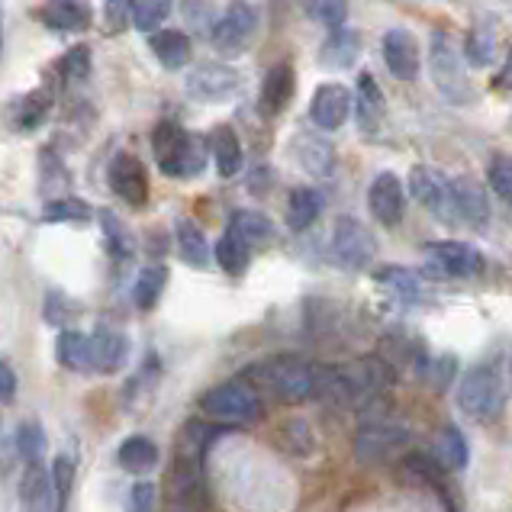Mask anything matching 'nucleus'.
I'll list each match as a JSON object with an SVG mask.
<instances>
[{"label": "nucleus", "instance_id": "obj_1", "mask_svg": "<svg viewBox=\"0 0 512 512\" xmlns=\"http://www.w3.org/2000/svg\"><path fill=\"white\" fill-rule=\"evenodd\" d=\"M326 374L329 368L303 361V358H268L248 371V377H252L258 387H265L271 397H277L281 403L319 400L326 387Z\"/></svg>", "mask_w": 512, "mask_h": 512}, {"label": "nucleus", "instance_id": "obj_2", "mask_svg": "<svg viewBox=\"0 0 512 512\" xmlns=\"http://www.w3.org/2000/svg\"><path fill=\"white\" fill-rule=\"evenodd\" d=\"M152 152L158 168L168 178H197L207 168V145H203V139L187 133L174 120H162L152 129Z\"/></svg>", "mask_w": 512, "mask_h": 512}, {"label": "nucleus", "instance_id": "obj_3", "mask_svg": "<svg viewBox=\"0 0 512 512\" xmlns=\"http://www.w3.org/2000/svg\"><path fill=\"white\" fill-rule=\"evenodd\" d=\"M429 68H432V81L438 87V94H442L448 104H467V100H471L474 84H471V78H467L464 55L458 49V42L448 33L432 36Z\"/></svg>", "mask_w": 512, "mask_h": 512}, {"label": "nucleus", "instance_id": "obj_4", "mask_svg": "<svg viewBox=\"0 0 512 512\" xmlns=\"http://www.w3.org/2000/svg\"><path fill=\"white\" fill-rule=\"evenodd\" d=\"M458 403L477 422H490L500 416V409L506 403V387L500 371L490 368V364H480V368L467 371L458 387Z\"/></svg>", "mask_w": 512, "mask_h": 512}, {"label": "nucleus", "instance_id": "obj_5", "mask_svg": "<svg viewBox=\"0 0 512 512\" xmlns=\"http://www.w3.org/2000/svg\"><path fill=\"white\" fill-rule=\"evenodd\" d=\"M329 255L339 268L358 274L374 261L377 255V239L374 232L355 216H339L332 229V242H329Z\"/></svg>", "mask_w": 512, "mask_h": 512}, {"label": "nucleus", "instance_id": "obj_6", "mask_svg": "<svg viewBox=\"0 0 512 512\" xmlns=\"http://www.w3.org/2000/svg\"><path fill=\"white\" fill-rule=\"evenodd\" d=\"M200 409L210 419H223V422H255L261 416V400L258 393L242 384V380H229V384H219L207 390L200 397Z\"/></svg>", "mask_w": 512, "mask_h": 512}, {"label": "nucleus", "instance_id": "obj_7", "mask_svg": "<svg viewBox=\"0 0 512 512\" xmlns=\"http://www.w3.org/2000/svg\"><path fill=\"white\" fill-rule=\"evenodd\" d=\"M255 23H258L255 7L248 0H232L223 17L210 29V46L226 58L242 55L248 49V39L255 33Z\"/></svg>", "mask_w": 512, "mask_h": 512}, {"label": "nucleus", "instance_id": "obj_8", "mask_svg": "<svg viewBox=\"0 0 512 512\" xmlns=\"http://www.w3.org/2000/svg\"><path fill=\"white\" fill-rule=\"evenodd\" d=\"M426 271L432 277H477L484 271V255L467 242H429L426 245Z\"/></svg>", "mask_w": 512, "mask_h": 512}, {"label": "nucleus", "instance_id": "obj_9", "mask_svg": "<svg viewBox=\"0 0 512 512\" xmlns=\"http://www.w3.org/2000/svg\"><path fill=\"white\" fill-rule=\"evenodd\" d=\"M239 71L229 68V65H219V62H207L194 68L187 75V94L190 100H197V104H226V100L236 97L239 91Z\"/></svg>", "mask_w": 512, "mask_h": 512}, {"label": "nucleus", "instance_id": "obj_10", "mask_svg": "<svg viewBox=\"0 0 512 512\" xmlns=\"http://www.w3.org/2000/svg\"><path fill=\"white\" fill-rule=\"evenodd\" d=\"M409 190H413V197L435 219H445V223L458 219L455 216V203H451V181L445 178L442 171H435L429 165H416L413 171H409Z\"/></svg>", "mask_w": 512, "mask_h": 512}, {"label": "nucleus", "instance_id": "obj_11", "mask_svg": "<svg viewBox=\"0 0 512 512\" xmlns=\"http://www.w3.org/2000/svg\"><path fill=\"white\" fill-rule=\"evenodd\" d=\"M409 432L393 422H368L361 426L355 438V458L361 464H384L390 455H397L400 448H406Z\"/></svg>", "mask_w": 512, "mask_h": 512}, {"label": "nucleus", "instance_id": "obj_12", "mask_svg": "<svg viewBox=\"0 0 512 512\" xmlns=\"http://www.w3.org/2000/svg\"><path fill=\"white\" fill-rule=\"evenodd\" d=\"M107 178H110L113 194L120 197L123 203H129V207L139 210V207L149 203V174H145V165L139 162L136 155H129V152L116 155L110 162Z\"/></svg>", "mask_w": 512, "mask_h": 512}, {"label": "nucleus", "instance_id": "obj_13", "mask_svg": "<svg viewBox=\"0 0 512 512\" xmlns=\"http://www.w3.org/2000/svg\"><path fill=\"white\" fill-rule=\"evenodd\" d=\"M351 107H355V100H351L345 84H319L310 100V120L323 133H335L348 123Z\"/></svg>", "mask_w": 512, "mask_h": 512}, {"label": "nucleus", "instance_id": "obj_14", "mask_svg": "<svg viewBox=\"0 0 512 512\" xmlns=\"http://www.w3.org/2000/svg\"><path fill=\"white\" fill-rule=\"evenodd\" d=\"M368 207L380 226H400L406 213V190L393 171H380L368 190Z\"/></svg>", "mask_w": 512, "mask_h": 512}, {"label": "nucleus", "instance_id": "obj_15", "mask_svg": "<svg viewBox=\"0 0 512 512\" xmlns=\"http://www.w3.org/2000/svg\"><path fill=\"white\" fill-rule=\"evenodd\" d=\"M91 345V371L97 374H116L126 368L129 361V339L123 332H116L110 326H100L94 335H87Z\"/></svg>", "mask_w": 512, "mask_h": 512}, {"label": "nucleus", "instance_id": "obj_16", "mask_svg": "<svg viewBox=\"0 0 512 512\" xmlns=\"http://www.w3.org/2000/svg\"><path fill=\"white\" fill-rule=\"evenodd\" d=\"M384 62L397 81L419 78V42L409 29H390V33H384Z\"/></svg>", "mask_w": 512, "mask_h": 512}, {"label": "nucleus", "instance_id": "obj_17", "mask_svg": "<svg viewBox=\"0 0 512 512\" xmlns=\"http://www.w3.org/2000/svg\"><path fill=\"white\" fill-rule=\"evenodd\" d=\"M20 506L23 512H58L52 477L42 467V461L26 464V471L20 477Z\"/></svg>", "mask_w": 512, "mask_h": 512}, {"label": "nucleus", "instance_id": "obj_18", "mask_svg": "<svg viewBox=\"0 0 512 512\" xmlns=\"http://www.w3.org/2000/svg\"><path fill=\"white\" fill-rule=\"evenodd\" d=\"M358 55H361V36L348 26H335L329 29L323 49H319V65L326 71H345L358 62Z\"/></svg>", "mask_w": 512, "mask_h": 512}, {"label": "nucleus", "instance_id": "obj_19", "mask_svg": "<svg viewBox=\"0 0 512 512\" xmlns=\"http://www.w3.org/2000/svg\"><path fill=\"white\" fill-rule=\"evenodd\" d=\"M94 10L84 0H46V7L39 10V20L55 33H81L91 26Z\"/></svg>", "mask_w": 512, "mask_h": 512}, {"label": "nucleus", "instance_id": "obj_20", "mask_svg": "<svg viewBox=\"0 0 512 512\" xmlns=\"http://www.w3.org/2000/svg\"><path fill=\"white\" fill-rule=\"evenodd\" d=\"M451 203H455V216L471 226H484L490 216L487 190L474 178H455L451 181Z\"/></svg>", "mask_w": 512, "mask_h": 512}, {"label": "nucleus", "instance_id": "obj_21", "mask_svg": "<svg viewBox=\"0 0 512 512\" xmlns=\"http://www.w3.org/2000/svg\"><path fill=\"white\" fill-rule=\"evenodd\" d=\"M294 91H297V71L290 62H277L268 75H265V84H261V110L277 116L284 113L287 104L294 100Z\"/></svg>", "mask_w": 512, "mask_h": 512}, {"label": "nucleus", "instance_id": "obj_22", "mask_svg": "<svg viewBox=\"0 0 512 512\" xmlns=\"http://www.w3.org/2000/svg\"><path fill=\"white\" fill-rule=\"evenodd\" d=\"M294 158L306 174H316V178H326L335 168V149L332 142L313 133H297L294 136Z\"/></svg>", "mask_w": 512, "mask_h": 512}, {"label": "nucleus", "instance_id": "obj_23", "mask_svg": "<svg viewBox=\"0 0 512 512\" xmlns=\"http://www.w3.org/2000/svg\"><path fill=\"white\" fill-rule=\"evenodd\" d=\"M384 116H387L384 91L377 87L371 71H361V78H358V123H361V133H377V129L384 126Z\"/></svg>", "mask_w": 512, "mask_h": 512}, {"label": "nucleus", "instance_id": "obj_24", "mask_svg": "<svg viewBox=\"0 0 512 512\" xmlns=\"http://www.w3.org/2000/svg\"><path fill=\"white\" fill-rule=\"evenodd\" d=\"M210 152H213V165L219 171V178H236L242 171V142L239 133L232 126H216L210 133Z\"/></svg>", "mask_w": 512, "mask_h": 512}, {"label": "nucleus", "instance_id": "obj_25", "mask_svg": "<svg viewBox=\"0 0 512 512\" xmlns=\"http://www.w3.org/2000/svg\"><path fill=\"white\" fill-rule=\"evenodd\" d=\"M149 46H152L158 62H162L168 71H181V68L190 65V58H194V46H190V36L181 33V29H162V33H155L149 39Z\"/></svg>", "mask_w": 512, "mask_h": 512}, {"label": "nucleus", "instance_id": "obj_26", "mask_svg": "<svg viewBox=\"0 0 512 512\" xmlns=\"http://www.w3.org/2000/svg\"><path fill=\"white\" fill-rule=\"evenodd\" d=\"M213 255H216V261H219V268H223L226 274H245L248 271V265H252V245H248L236 229H226L223 236L216 239V245H213Z\"/></svg>", "mask_w": 512, "mask_h": 512}, {"label": "nucleus", "instance_id": "obj_27", "mask_svg": "<svg viewBox=\"0 0 512 512\" xmlns=\"http://www.w3.org/2000/svg\"><path fill=\"white\" fill-rule=\"evenodd\" d=\"M116 461L129 474H149L158 467V445L149 435H129L116 451Z\"/></svg>", "mask_w": 512, "mask_h": 512}, {"label": "nucleus", "instance_id": "obj_28", "mask_svg": "<svg viewBox=\"0 0 512 512\" xmlns=\"http://www.w3.org/2000/svg\"><path fill=\"white\" fill-rule=\"evenodd\" d=\"M174 242H178V255L184 265L190 268L210 265V242L190 219H178V223H174Z\"/></svg>", "mask_w": 512, "mask_h": 512}, {"label": "nucleus", "instance_id": "obj_29", "mask_svg": "<svg viewBox=\"0 0 512 512\" xmlns=\"http://www.w3.org/2000/svg\"><path fill=\"white\" fill-rule=\"evenodd\" d=\"M323 213V194L313 187H294L287 200V226L294 232L310 229Z\"/></svg>", "mask_w": 512, "mask_h": 512}, {"label": "nucleus", "instance_id": "obj_30", "mask_svg": "<svg viewBox=\"0 0 512 512\" xmlns=\"http://www.w3.org/2000/svg\"><path fill=\"white\" fill-rule=\"evenodd\" d=\"M165 284H168V268L165 265H149L142 268L136 284H133V303L139 306L142 313H149L158 306V300H162L165 294Z\"/></svg>", "mask_w": 512, "mask_h": 512}, {"label": "nucleus", "instance_id": "obj_31", "mask_svg": "<svg viewBox=\"0 0 512 512\" xmlns=\"http://www.w3.org/2000/svg\"><path fill=\"white\" fill-rule=\"evenodd\" d=\"M55 355H58V361H62V368H68V371H75V374L91 371V345H87L84 332L65 329L62 335H58Z\"/></svg>", "mask_w": 512, "mask_h": 512}, {"label": "nucleus", "instance_id": "obj_32", "mask_svg": "<svg viewBox=\"0 0 512 512\" xmlns=\"http://www.w3.org/2000/svg\"><path fill=\"white\" fill-rule=\"evenodd\" d=\"M39 190L46 200H55V197H65L68 194V174H65V162L58 158L55 149H42L39 152Z\"/></svg>", "mask_w": 512, "mask_h": 512}, {"label": "nucleus", "instance_id": "obj_33", "mask_svg": "<svg viewBox=\"0 0 512 512\" xmlns=\"http://www.w3.org/2000/svg\"><path fill=\"white\" fill-rule=\"evenodd\" d=\"M496 49H500V39H496V26L493 20H480L471 33H467L464 52L474 65H493Z\"/></svg>", "mask_w": 512, "mask_h": 512}, {"label": "nucleus", "instance_id": "obj_34", "mask_svg": "<svg viewBox=\"0 0 512 512\" xmlns=\"http://www.w3.org/2000/svg\"><path fill=\"white\" fill-rule=\"evenodd\" d=\"M229 226L236 229L248 245H265V242L274 239L271 219L265 213H258V210H236L229 219Z\"/></svg>", "mask_w": 512, "mask_h": 512}, {"label": "nucleus", "instance_id": "obj_35", "mask_svg": "<svg viewBox=\"0 0 512 512\" xmlns=\"http://www.w3.org/2000/svg\"><path fill=\"white\" fill-rule=\"evenodd\" d=\"M91 207H87L84 200L78 197H55V200H46V207H42V223H87L91 219Z\"/></svg>", "mask_w": 512, "mask_h": 512}, {"label": "nucleus", "instance_id": "obj_36", "mask_svg": "<svg viewBox=\"0 0 512 512\" xmlns=\"http://www.w3.org/2000/svg\"><path fill=\"white\" fill-rule=\"evenodd\" d=\"M377 284H384L390 287L393 294H397L403 303H416L419 294H422V287H419V277L409 271V268H400V265H387V268H380L377 274Z\"/></svg>", "mask_w": 512, "mask_h": 512}, {"label": "nucleus", "instance_id": "obj_37", "mask_svg": "<svg viewBox=\"0 0 512 512\" xmlns=\"http://www.w3.org/2000/svg\"><path fill=\"white\" fill-rule=\"evenodd\" d=\"M13 445H17V455L26 464L42 461V455H46V429H42V422L23 419L20 429H17V438H13Z\"/></svg>", "mask_w": 512, "mask_h": 512}, {"label": "nucleus", "instance_id": "obj_38", "mask_svg": "<svg viewBox=\"0 0 512 512\" xmlns=\"http://www.w3.org/2000/svg\"><path fill=\"white\" fill-rule=\"evenodd\" d=\"M49 107L52 100L46 91H29L20 97L17 110H13V120H17V129H23V133H29V129H36L42 120L49 116Z\"/></svg>", "mask_w": 512, "mask_h": 512}, {"label": "nucleus", "instance_id": "obj_39", "mask_svg": "<svg viewBox=\"0 0 512 512\" xmlns=\"http://www.w3.org/2000/svg\"><path fill=\"white\" fill-rule=\"evenodd\" d=\"M100 226H104V236H107V245H110L113 258H133L136 239H133V232L126 229V223H123L120 216L104 210V213H100Z\"/></svg>", "mask_w": 512, "mask_h": 512}, {"label": "nucleus", "instance_id": "obj_40", "mask_svg": "<svg viewBox=\"0 0 512 512\" xmlns=\"http://www.w3.org/2000/svg\"><path fill=\"white\" fill-rule=\"evenodd\" d=\"M406 471L413 474V477H419V480H426L429 487H435V493L448 503V512H455V506H451V500H448V487H445L442 464H435L429 455H419V451H416V455H406Z\"/></svg>", "mask_w": 512, "mask_h": 512}, {"label": "nucleus", "instance_id": "obj_41", "mask_svg": "<svg viewBox=\"0 0 512 512\" xmlns=\"http://www.w3.org/2000/svg\"><path fill=\"white\" fill-rule=\"evenodd\" d=\"M438 458H442V464L451 467V471H461V467H467L471 451H467V438L461 435L458 426H445L442 435H438Z\"/></svg>", "mask_w": 512, "mask_h": 512}, {"label": "nucleus", "instance_id": "obj_42", "mask_svg": "<svg viewBox=\"0 0 512 512\" xmlns=\"http://www.w3.org/2000/svg\"><path fill=\"white\" fill-rule=\"evenodd\" d=\"M171 0H136L133 4V26L139 33H155L168 20Z\"/></svg>", "mask_w": 512, "mask_h": 512}, {"label": "nucleus", "instance_id": "obj_43", "mask_svg": "<svg viewBox=\"0 0 512 512\" xmlns=\"http://www.w3.org/2000/svg\"><path fill=\"white\" fill-rule=\"evenodd\" d=\"M52 487H55V503H58V512H65L68 500H71V487H75V461L68 455H58L52 461Z\"/></svg>", "mask_w": 512, "mask_h": 512}, {"label": "nucleus", "instance_id": "obj_44", "mask_svg": "<svg viewBox=\"0 0 512 512\" xmlns=\"http://www.w3.org/2000/svg\"><path fill=\"white\" fill-rule=\"evenodd\" d=\"M87 75H91V49L75 46L71 52L62 55V62H58V78L65 84H81Z\"/></svg>", "mask_w": 512, "mask_h": 512}, {"label": "nucleus", "instance_id": "obj_45", "mask_svg": "<svg viewBox=\"0 0 512 512\" xmlns=\"http://www.w3.org/2000/svg\"><path fill=\"white\" fill-rule=\"evenodd\" d=\"M303 10L310 13L316 23H323L329 29L345 26L348 20V0H303Z\"/></svg>", "mask_w": 512, "mask_h": 512}, {"label": "nucleus", "instance_id": "obj_46", "mask_svg": "<svg viewBox=\"0 0 512 512\" xmlns=\"http://www.w3.org/2000/svg\"><path fill=\"white\" fill-rule=\"evenodd\" d=\"M78 313H81V306L75 300L65 297L62 290H49V297H46V323L68 326Z\"/></svg>", "mask_w": 512, "mask_h": 512}, {"label": "nucleus", "instance_id": "obj_47", "mask_svg": "<svg viewBox=\"0 0 512 512\" xmlns=\"http://www.w3.org/2000/svg\"><path fill=\"white\" fill-rule=\"evenodd\" d=\"M487 181L500 200H512V162L509 155H493L487 168Z\"/></svg>", "mask_w": 512, "mask_h": 512}, {"label": "nucleus", "instance_id": "obj_48", "mask_svg": "<svg viewBox=\"0 0 512 512\" xmlns=\"http://www.w3.org/2000/svg\"><path fill=\"white\" fill-rule=\"evenodd\" d=\"M133 26V0H107L104 4V29L110 36H120Z\"/></svg>", "mask_w": 512, "mask_h": 512}, {"label": "nucleus", "instance_id": "obj_49", "mask_svg": "<svg viewBox=\"0 0 512 512\" xmlns=\"http://www.w3.org/2000/svg\"><path fill=\"white\" fill-rule=\"evenodd\" d=\"M184 10V17L190 23V29H194L197 36H210V29H213V7L207 4V0H184L181 4Z\"/></svg>", "mask_w": 512, "mask_h": 512}, {"label": "nucleus", "instance_id": "obj_50", "mask_svg": "<svg viewBox=\"0 0 512 512\" xmlns=\"http://www.w3.org/2000/svg\"><path fill=\"white\" fill-rule=\"evenodd\" d=\"M129 512H158V487L142 480L129 490Z\"/></svg>", "mask_w": 512, "mask_h": 512}, {"label": "nucleus", "instance_id": "obj_51", "mask_svg": "<svg viewBox=\"0 0 512 512\" xmlns=\"http://www.w3.org/2000/svg\"><path fill=\"white\" fill-rule=\"evenodd\" d=\"M0 400L13 403L17 400V371L10 368V361L0 358Z\"/></svg>", "mask_w": 512, "mask_h": 512}, {"label": "nucleus", "instance_id": "obj_52", "mask_svg": "<svg viewBox=\"0 0 512 512\" xmlns=\"http://www.w3.org/2000/svg\"><path fill=\"white\" fill-rule=\"evenodd\" d=\"M0 42H4V39H0Z\"/></svg>", "mask_w": 512, "mask_h": 512}]
</instances>
